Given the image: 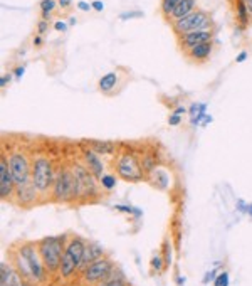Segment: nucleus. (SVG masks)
Returning a JSON list of instances; mask_svg holds the SVG:
<instances>
[{"label": "nucleus", "instance_id": "nucleus-46", "mask_svg": "<svg viewBox=\"0 0 252 286\" xmlns=\"http://www.w3.org/2000/svg\"><path fill=\"white\" fill-rule=\"evenodd\" d=\"M213 121V118L210 116V114H207V116H205V120L202 121V127H207V125H210Z\"/></svg>", "mask_w": 252, "mask_h": 286}, {"label": "nucleus", "instance_id": "nucleus-41", "mask_svg": "<svg viewBox=\"0 0 252 286\" xmlns=\"http://www.w3.org/2000/svg\"><path fill=\"white\" fill-rule=\"evenodd\" d=\"M235 205H237V211L239 212H246V214H247V207H249V204H247V202H244L242 199H239Z\"/></svg>", "mask_w": 252, "mask_h": 286}, {"label": "nucleus", "instance_id": "nucleus-11", "mask_svg": "<svg viewBox=\"0 0 252 286\" xmlns=\"http://www.w3.org/2000/svg\"><path fill=\"white\" fill-rule=\"evenodd\" d=\"M213 29H207V30H195V32H187L178 36V44H180L182 51L187 52L190 51L192 47H195L198 44L204 43H212L213 39Z\"/></svg>", "mask_w": 252, "mask_h": 286}, {"label": "nucleus", "instance_id": "nucleus-16", "mask_svg": "<svg viewBox=\"0 0 252 286\" xmlns=\"http://www.w3.org/2000/svg\"><path fill=\"white\" fill-rule=\"evenodd\" d=\"M147 180L153 187H156L158 190H167V189H170V182H171L170 172L167 169H163V167H156V169L147 177Z\"/></svg>", "mask_w": 252, "mask_h": 286}, {"label": "nucleus", "instance_id": "nucleus-15", "mask_svg": "<svg viewBox=\"0 0 252 286\" xmlns=\"http://www.w3.org/2000/svg\"><path fill=\"white\" fill-rule=\"evenodd\" d=\"M103 256H106L105 247L96 241H87L86 249H84V254H83V259H81V264H79V273H81L83 269H86L89 264H93L94 261L101 259Z\"/></svg>", "mask_w": 252, "mask_h": 286}, {"label": "nucleus", "instance_id": "nucleus-1", "mask_svg": "<svg viewBox=\"0 0 252 286\" xmlns=\"http://www.w3.org/2000/svg\"><path fill=\"white\" fill-rule=\"evenodd\" d=\"M12 256V264L17 268V271L22 274L25 281L30 285H41L47 280L49 273L45 269L42 258L37 249V242L32 241H22L17 242L14 251H10Z\"/></svg>", "mask_w": 252, "mask_h": 286}, {"label": "nucleus", "instance_id": "nucleus-40", "mask_svg": "<svg viewBox=\"0 0 252 286\" xmlns=\"http://www.w3.org/2000/svg\"><path fill=\"white\" fill-rule=\"evenodd\" d=\"M91 5H93V10H96V12H103V10H105V3H103L101 0H93Z\"/></svg>", "mask_w": 252, "mask_h": 286}, {"label": "nucleus", "instance_id": "nucleus-51", "mask_svg": "<svg viewBox=\"0 0 252 286\" xmlns=\"http://www.w3.org/2000/svg\"><path fill=\"white\" fill-rule=\"evenodd\" d=\"M19 286H32V285H30L29 281H24V283H22V285H19Z\"/></svg>", "mask_w": 252, "mask_h": 286}, {"label": "nucleus", "instance_id": "nucleus-7", "mask_svg": "<svg viewBox=\"0 0 252 286\" xmlns=\"http://www.w3.org/2000/svg\"><path fill=\"white\" fill-rule=\"evenodd\" d=\"M170 25H171V30L177 36H182V34H187V32L212 29L213 22H212V15L209 12H205V10H195V12L187 15V17L171 22Z\"/></svg>", "mask_w": 252, "mask_h": 286}, {"label": "nucleus", "instance_id": "nucleus-23", "mask_svg": "<svg viewBox=\"0 0 252 286\" xmlns=\"http://www.w3.org/2000/svg\"><path fill=\"white\" fill-rule=\"evenodd\" d=\"M140 163H141V169H143L145 175H150L156 167H158V162H156V155L151 154V152H147L140 157Z\"/></svg>", "mask_w": 252, "mask_h": 286}, {"label": "nucleus", "instance_id": "nucleus-2", "mask_svg": "<svg viewBox=\"0 0 252 286\" xmlns=\"http://www.w3.org/2000/svg\"><path fill=\"white\" fill-rule=\"evenodd\" d=\"M67 234L61 236H47L37 241V249L42 258L45 269L49 274H59L61 261H63L64 251H66L67 244Z\"/></svg>", "mask_w": 252, "mask_h": 286}, {"label": "nucleus", "instance_id": "nucleus-33", "mask_svg": "<svg viewBox=\"0 0 252 286\" xmlns=\"http://www.w3.org/2000/svg\"><path fill=\"white\" fill-rule=\"evenodd\" d=\"M14 79V72H7V74H2L0 76V88L2 89H5L7 86L10 85V81Z\"/></svg>", "mask_w": 252, "mask_h": 286}, {"label": "nucleus", "instance_id": "nucleus-43", "mask_svg": "<svg viewBox=\"0 0 252 286\" xmlns=\"http://www.w3.org/2000/svg\"><path fill=\"white\" fill-rule=\"evenodd\" d=\"M57 3H59L61 9H67V7L72 3V0H57Z\"/></svg>", "mask_w": 252, "mask_h": 286}, {"label": "nucleus", "instance_id": "nucleus-37", "mask_svg": "<svg viewBox=\"0 0 252 286\" xmlns=\"http://www.w3.org/2000/svg\"><path fill=\"white\" fill-rule=\"evenodd\" d=\"M76 7H78L81 12H89V10L93 9V5H91L89 2H86V0H79V2L76 3Z\"/></svg>", "mask_w": 252, "mask_h": 286}, {"label": "nucleus", "instance_id": "nucleus-24", "mask_svg": "<svg viewBox=\"0 0 252 286\" xmlns=\"http://www.w3.org/2000/svg\"><path fill=\"white\" fill-rule=\"evenodd\" d=\"M118 175L116 174H105L101 178H99V185H101V189L108 190V192H111V190L116 189V182H118Z\"/></svg>", "mask_w": 252, "mask_h": 286}, {"label": "nucleus", "instance_id": "nucleus-32", "mask_svg": "<svg viewBox=\"0 0 252 286\" xmlns=\"http://www.w3.org/2000/svg\"><path fill=\"white\" fill-rule=\"evenodd\" d=\"M150 264H151V269H153L155 273H160L163 269V266H165V263H163V259L160 256H153L150 261Z\"/></svg>", "mask_w": 252, "mask_h": 286}, {"label": "nucleus", "instance_id": "nucleus-6", "mask_svg": "<svg viewBox=\"0 0 252 286\" xmlns=\"http://www.w3.org/2000/svg\"><path fill=\"white\" fill-rule=\"evenodd\" d=\"M51 197L56 202L76 200V178L71 165H59L56 172V180L51 190Z\"/></svg>", "mask_w": 252, "mask_h": 286}, {"label": "nucleus", "instance_id": "nucleus-28", "mask_svg": "<svg viewBox=\"0 0 252 286\" xmlns=\"http://www.w3.org/2000/svg\"><path fill=\"white\" fill-rule=\"evenodd\" d=\"M39 7H41V12L52 14L56 10V7H59V3H57V0H41Z\"/></svg>", "mask_w": 252, "mask_h": 286}, {"label": "nucleus", "instance_id": "nucleus-31", "mask_svg": "<svg viewBox=\"0 0 252 286\" xmlns=\"http://www.w3.org/2000/svg\"><path fill=\"white\" fill-rule=\"evenodd\" d=\"M140 17H143V12H141V10H128V12L120 14L121 21H129V19H140Z\"/></svg>", "mask_w": 252, "mask_h": 286}, {"label": "nucleus", "instance_id": "nucleus-10", "mask_svg": "<svg viewBox=\"0 0 252 286\" xmlns=\"http://www.w3.org/2000/svg\"><path fill=\"white\" fill-rule=\"evenodd\" d=\"M15 180L10 174L9 162H7V155L0 157V199L2 200H10L15 196Z\"/></svg>", "mask_w": 252, "mask_h": 286}, {"label": "nucleus", "instance_id": "nucleus-48", "mask_svg": "<svg viewBox=\"0 0 252 286\" xmlns=\"http://www.w3.org/2000/svg\"><path fill=\"white\" fill-rule=\"evenodd\" d=\"M67 24L76 25V24H78V17H76V15H72V17H69V21H67Z\"/></svg>", "mask_w": 252, "mask_h": 286}, {"label": "nucleus", "instance_id": "nucleus-21", "mask_svg": "<svg viewBox=\"0 0 252 286\" xmlns=\"http://www.w3.org/2000/svg\"><path fill=\"white\" fill-rule=\"evenodd\" d=\"M234 10H235V19H237L239 27L246 29L249 25V10H247L246 0H235Z\"/></svg>", "mask_w": 252, "mask_h": 286}, {"label": "nucleus", "instance_id": "nucleus-52", "mask_svg": "<svg viewBox=\"0 0 252 286\" xmlns=\"http://www.w3.org/2000/svg\"><path fill=\"white\" fill-rule=\"evenodd\" d=\"M120 286H128V283H125V285H120Z\"/></svg>", "mask_w": 252, "mask_h": 286}, {"label": "nucleus", "instance_id": "nucleus-50", "mask_svg": "<svg viewBox=\"0 0 252 286\" xmlns=\"http://www.w3.org/2000/svg\"><path fill=\"white\" fill-rule=\"evenodd\" d=\"M247 214L251 216V219H252V202L249 204V207H247Z\"/></svg>", "mask_w": 252, "mask_h": 286}, {"label": "nucleus", "instance_id": "nucleus-13", "mask_svg": "<svg viewBox=\"0 0 252 286\" xmlns=\"http://www.w3.org/2000/svg\"><path fill=\"white\" fill-rule=\"evenodd\" d=\"M81 162L91 172H93L94 177H96L98 180L106 174V172H105V163H103V160H101V155H98L96 152L91 150V148L86 147V145H84V147L81 148Z\"/></svg>", "mask_w": 252, "mask_h": 286}, {"label": "nucleus", "instance_id": "nucleus-30", "mask_svg": "<svg viewBox=\"0 0 252 286\" xmlns=\"http://www.w3.org/2000/svg\"><path fill=\"white\" fill-rule=\"evenodd\" d=\"M229 281H231V278H229V273L222 271V273L217 274V278L213 280V286H229Z\"/></svg>", "mask_w": 252, "mask_h": 286}, {"label": "nucleus", "instance_id": "nucleus-45", "mask_svg": "<svg viewBox=\"0 0 252 286\" xmlns=\"http://www.w3.org/2000/svg\"><path fill=\"white\" fill-rule=\"evenodd\" d=\"M42 41H44V39H42V36H39V34H37V36H36V37H34L32 44H34V45H36V47H39V45L42 44Z\"/></svg>", "mask_w": 252, "mask_h": 286}, {"label": "nucleus", "instance_id": "nucleus-42", "mask_svg": "<svg viewBox=\"0 0 252 286\" xmlns=\"http://www.w3.org/2000/svg\"><path fill=\"white\" fill-rule=\"evenodd\" d=\"M249 57V54H247V51H242V52H239L237 56H235V63H244V61Z\"/></svg>", "mask_w": 252, "mask_h": 286}, {"label": "nucleus", "instance_id": "nucleus-26", "mask_svg": "<svg viewBox=\"0 0 252 286\" xmlns=\"http://www.w3.org/2000/svg\"><path fill=\"white\" fill-rule=\"evenodd\" d=\"M114 209H116L118 212H123V214H131L135 217H141L143 216V211L138 207H131V205H125V204H116L114 205Z\"/></svg>", "mask_w": 252, "mask_h": 286}, {"label": "nucleus", "instance_id": "nucleus-22", "mask_svg": "<svg viewBox=\"0 0 252 286\" xmlns=\"http://www.w3.org/2000/svg\"><path fill=\"white\" fill-rule=\"evenodd\" d=\"M125 273L121 271L118 266H114L113 268V271L108 274V276L105 278V280L101 281L99 285L96 286H120V285H125L126 283V280H125Z\"/></svg>", "mask_w": 252, "mask_h": 286}, {"label": "nucleus", "instance_id": "nucleus-18", "mask_svg": "<svg viewBox=\"0 0 252 286\" xmlns=\"http://www.w3.org/2000/svg\"><path fill=\"white\" fill-rule=\"evenodd\" d=\"M86 147L94 150L101 157H111L118 152V145L114 142H105V140H89L86 142Z\"/></svg>", "mask_w": 252, "mask_h": 286}, {"label": "nucleus", "instance_id": "nucleus-12", "mask_svg": "<svg viewBox=\"0 0 252 286\" xmlns=\"http://www.w3.org/2000/svg\"><path fill=\"white\" fill-rule=\"evenodd\" d=\"M14 197H15L17 205H21V207H24V209H29L37 204V197H41V194H39V190L36 189L34 182L30 180L27 184L17 185Z\"/></svg>", "mask_w": 252, "mask_h": 286}, {"label": "nucleus", "instance_id": "nucleus-39", "mask_svg": "<svg viewBox=\"0 0 252 286\" xmlns=\"http://www.w3.org/2000/svg\"><path fill=\"white\" fill-rule=\"evenodd\" d=\"M25 74V66H17L14 69V78L15 79H22V76Z\"/></svg>", "mask_w": 252, "mask_h": 286}, {"label": "nucleus", "instance_id": "nucleus-9", "mask_svg": "<svg viewBox=\"0 0 252 286\" xmlns=\"http://www.w3.org/2000/svg\"><path fill=\"white\" fill-rule=\"evenodd\" d=\"M113 268H114V263L111 261V258L103 256L101 259L94 261L93 264H89L86 269H83L79 273V281L86 286H96L113 271Z\"/></svg>", "mask_w": 252, "mask_h": 286}, {"label": "nucleus", "instance_id": "nucleus-47", "mask_svg": "<svg viewBox=\"0 0 252 286\" xmlns=\"http://www.w3.org/2000/svg\"><path fill=\"white\" fill-rule=\"evenodd\" d=\"M41 19H44V21H51V19H52V14H49V12H41Z\"/></svg>", "mask_w": 252, "mask_h": 286}, {"label": "nucleus", "instance_id": "nucleus-38", "mask_svg": "<svg viewBox=\"0 0 252 286\" xmlns=\"http://www.w3.org/2000/svg\"><path fill=\"white\" fill-rule=\"evenodd\" d=\"M67 25H69V24H67L66 21H56L54 22V29L57 30V32H66Z\"/></svg>", "mask_w": 252, "mask_h": 286}, {"label": "nucleus", "instance_id": "nucleus-36", "mask_svg": "<svg viewBox=\"0 0 252 286\" xmlns=\"http://www.w3.org/2000/svg\"><path fill=\"white\" fill-rule=\"evenodd\" d=\"M168 125H170V127H178V125H182V114L171 113L170 116H168Z\"/></svg>", "mask_w": 252, "mask_h": 286}, {"label": "nucleus", "instance_id": "nucleus-5", "mask_svg": "<svg viewBox=\"0 0 252 286\" xmlns=\"http://www.w3.org/2000/svg\"><path fill=\"white\" fill-rule=\"evenodd\" d=\"M114 174L120 178H123L125 182H129V184H138V182L147 178L143 169H141L140 157L133 152H121L116 155Z\"/></svg>", "mask_w": 252, "mask_h": 286}, {"label": "nucleus", "instance_id": "nucleus-20", "mask_svg": "<svg viewBox=\"0 0 252 286\" xmlns=\"http://www.w3.org/2000/svg\"><path fill=\"white\" fill-rule=\"evenodd\" d=\"M195 10H197V0H180V2L177 3V7H175V10L171 12L168 22L171 24V22L187 17V15L195 12Z\"/></svg>", "mask_w": 252, "mask_h": 286}, {"label": "nucleus", "instance_id": "nucleus-8", "mask_svg": "<svg viewBox=\"0 0 252 286\" xmlns=\"http://www.w3.org/2000/svg\"><path fill=\"white\" fill-rule=\"evenodd\" d=\"M9 169L12 174L15 185L27 184L32 180V162L29 160V155L22 150H12L7 155Z\"/></svg>", "mask_w": 252, "mask_h": 286}, {"label": "nucleus", "instance_id": "nucleus-25", "mask_svg": "<svg viewBox=\"0 0 252 286\" xmlns=\"http://www.w3.org/2000/svg\"><path fill=\"white\" fill-rule=\"evenodd\" d=\"M178 2H180V0H162V2H160V12L163 14V17H165L167 21L170 19V15L175 10Z\"/></svg>", "mask_w": 252, "mask_h": 286}, {"label": "nucleus", "instance_id": "nucleus-49", "mask_svg": "<svg viewBox=\"0 0 252 286\" xmlns=\"http://www.w3.org/2000/svg\"><path fill=\"white\" fill-rule=\"evenodd\" d=\"M247 10H249V15H252V0H246Z\"/></svg>", "mask_w": 252, "mask_h": 286}, {"label": "nucleus", "instance_id": "nucleus-29", "mask_svg": "<svg viewBox=\"0 0 252 286\" xmlns=\"http://www.w3.org/2000/svg\"><path fill=\"white\" fill-rule=\"evenodd\" d=\"M205 110H207V103H192V105H190V108H189L190 118L197 116L198 113L205 111Z\"/></svg>", "mask_w": 252, "mask_h": 286}, {"label": "nucleus", "instance_id": "nucleus-35", "mask_svg": "<svg viewBox=\"0 0 252 286\" xmlns=\"http://www.w3.org/2000/svg\"><path fill=\"white\" fill-rule=\"evenodd\" d=\"M205 116H207V113H205V111L198 113L197 116L190 118V125H192V127H200V125H202V121L205 120Z\"/></svg>", "mask_w": 252, "mask_h": 286}, {"label": "nucleus", "instance_id": "nucleus-27", "mask_svg": "<svg viewBox=\"0 0 252 286\" xmlns=\"http://www.w3.org/2000/svg\"><path fill=\"white\" fill-rule=\"evenodd\" d=\"M220 266H222V263H220V261H217L215 264H213V269H210V271H207V273H205L204 280H202V285H209L210 281H213V280H215V278H217V274H219V271H217V269H219Z\"/></svg>", "mask_w": 252, "mask_h": 286}, {"label": "nucleus", "instance_id": "nucleus-44", "mask_svg": "<svg viewBox=\"0 0 252 286\" xmlns=\"http://www.w3.org/2000/svg\"><path fill=\"white\" fill-rule=\"evenodd\" d=\"M187 111H189V108H185L183 105L177 106V108L173 110V113H175V114H183V113H187Z\"/></svg>", "mask_w": 252, "mask_h": 286}, {"label": "nucleus", "instance_id": "nucleus-19", "mask_svg": "<svg viewBox=\"0 0 252 286\" xmlns=\"http://www.w3.org/2000/svg\"><path fill=\"white\" fill-rule=\"evenodd\" d=\"M120 83V72L118 71H109L105 76H101V79L98 81V89L103 94H111L114 89L118 88Z\"/></svg>", "mask_w": 252, "mask_h": 286}, {"label": "nucleus", "instance_id": "nucleus-4", "mask_svg": "<svg viewBox=\"0 0 252 286\" xmlns=\"http://www.w3.org/2000/svg\"><path fill=\"white\" fill-rule=\"evenodd\" d=\"M72 174L76 178V200H89L99 196V180L87 169L81 160H74L71 163Z\"/></svg>", "mask_w": 252, "mask_h": 286}, {"label": "nucleus", "instance_id": "nucleus-3", "mask_svg": "<svg viewBox=\"0 0 252 286\" xmlns=\"http://www.w3.org/2000/svg\"><path fill=\"white\" fill-rule=\"evenodd\" d=\"M56 172L57 167L47 155L39 154L32 158V182L42 197L47 194L51 196L52 185L56 180Z\"/></svg>", "mask_w": 252, "mask_h": 286}, {"label": "nucleus", "instance_id": "nucleus-14", "mask_svg": "<svg viewBox=\"0 0 252 286\" xmlns=\"http://www.w3.org/2000/svg\"><path fill=\"white\" fill-rule=\"evenodd\" d=\"M25 280L12 263H0V286H19Z\"/></svg>", "mask_w": 252, "mask_h": 286}, {"label": "nucleus", "instance_id": "nucleus-34", "mask_svg": "<svg viewBox=\"0 0 252 286\" xmlns=\"http://www.w3.org/2000/svg\"><path fill=\"white\" fill-rule=\"evenodd\" d=\"M47 30H49V21L41 19V21L37 22V34H39V36H44V34H47Z\"/></svg>", "mask_w": 252, "mask_h": 286}, {"label": "nucleus", "instance_id": "nucleus-17", "mask_svg": "<svg viewBox=\"0 0 252 286\" xmlns=\"http://www.w3.org/2000/svg\"><path fill=\"white\" fill-rule=\"evenodd\" d=\"M212 51H213V44L204 43V44H198L195 47H192L190 51H187L185 56L189 57L190 61H193V63H204V61H207L209 57L212 56Z\"/></svg>", "mask_w": 252, "mask_h": 286}]
</instances>
